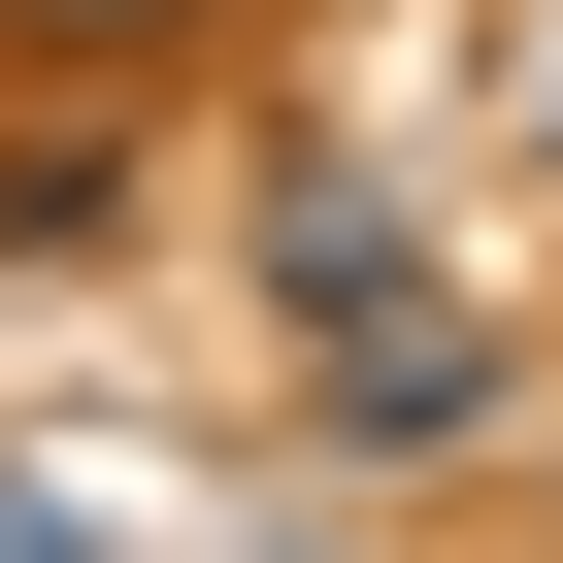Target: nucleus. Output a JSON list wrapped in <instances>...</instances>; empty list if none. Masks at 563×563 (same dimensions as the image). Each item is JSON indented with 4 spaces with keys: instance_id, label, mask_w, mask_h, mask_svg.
I'll return each mask as SVG.
<instances>
[{
    "instance_id": "1",
    "label": "nucleus",
    "mask_w": 563,
    "mask_h": 563,
    "mask_svg": "<svg viewBox=\"0 0 563 563\" xmlns=\"http://www.w3.org/2000/svg\"><path fill=\"white\" fill-rule=\"evenodd\" d=\"M0 34H67V67H133V34H199V0H0Z\"/></svg>"
}]
</instances>
